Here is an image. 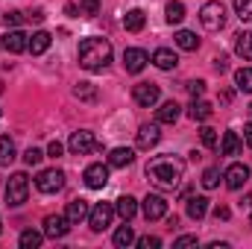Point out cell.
I'll return each mask as SVG.
<instances>
[{
	"instance_id": "cell-38",
	"label": "cell",
	"mask_w": 252,
	"mask_h": 249,
	"mask_svg": "<svg viewBox=\"0 0 252 249\" xmlns=\"http://www.w3.org/2000/svg\"><path fill=\"white\" fill-rule=\"evenodd\" d=\"M41 158H44V153H41L38 147H30V150L24 153V161H27L30 167H38V164H41Z\"/></svg>"
},
{
	"instance_id": "cell-12",
	"label": "cell",
	"mask_w": 252,
	"mask_h": 249,
	"mask_svg": "<svg viewBox=\"0 0 252 249\" xmlns=\"http://www.w3.org/2000/svg\"><path fill=\"white\" fill-rule=\"evenodd\" d=\"M70 232V220L64 217V214H50V217H44V235L47 238H64Z\"/></svg>"
},
{
	"instance_id": "cell-41",
	"label": "cell",
	"mask_w": 252,
	"mask_h": 249,
	"mask_svg": "<svg viewBox=\"0 0 252 249\" xmlns=\"http://www.w3.org/2000/svg\"><path fill=\"white\" fill-rule=\"evenodd\" d=\"M3 24L15 30V27L21 24V12H18V9H12V12H6V15H3Z\"/></svg>"
},
{
	"instance_id": "cell-8",
	"label": "cell",
	"mask_w": 252,
	"mask_h": 249,
	"mask_svg": "<svg viewBox=\"0 0 252 249\" xmlns=\"http://www.w3.org/2000/svg\"><path fill=\"white\" fill-rule=\"evenodd\" d=\"M132 97H135V103H138V106L150 109V106H156V103L161 100V88H158L156 82H138V85H135V91H132Z\"/></svg>"
},
{
	"instance_id": "cell-43",
	"label": "cell",
	"mask_w": 252,
	"mask_h": 249,
	"mask_svg": "<svg viewBox=\"0 0 252 249\" xmlns=\"http://www.w3.org/2000/svg\"><path fill=\"white\" fill-rule=\"evenodd\" d=\"M62 144H59V141H50V147H47V156H50V158H59V156H62Z\"/></svg>"
},
{
	"instance_id": "cell-31",
	"label": "cell",
	"mask_w": 252,
	"mask_h": 249,
	"mask_svg": "<svg viewBox=\"0 0 252 249\" xmlns=\"http://www.w3.org/2000/svg\"><path fill=\"white\" fill-rule=\"evenodd\" d=\"M235 85H238V91L252 94V67H241V70L235 73Z\"/></svg>"
},
{
	"instance_id": "cell-42",
	"label": "cell",
	"mask_w": 252,
	"mask_h": 249,
	"mask_svg": "<svg viewBox=\"0 0 252 249\" xmlns=\"http://www.w3.org/2000/svg\"><path fill=\"white\" fill-rule=\"evenodd\" d=\"M138 247H141V249H158V247H161V241H158V238H141V241H138Z\"/></svg>"
},
{
	"instance_id": "cell-2",
	"label": "cell",
	"mask_w": 252,
	"mask_h": 249,
	"mask_svg": "<svg viewBox=\"0 0 252 249\" xmlns=\"http://www.w3.org/2000/svg\"><path fill=\"white\" fill-rule=\"evenodd\" d=\"M109 62H112V44L106 38L91 35V38H85L79 44V67H85V70L94 73V70L109 67Z\"/></svg>"
},
{
	"instance_id": "cell-29",
	"label": "cell",
	"mask_w": 252,
	"mask_h": 249,
	"mask_svg": "<svg viewBox=\"0 0 252 249\" xmlns=\"http://www.w3.org/2000/svg\"><path fill=\"white\" fill-rule=\"evenodd\" d=\"M41 241H44V235L35 232V229H27V232H21V238H18L21 249H35V247H41Z\"/></svg>"
},
{
	"instance_id": "cell-50",
	"label": "cell",
	"mask_w": 252,
	"mask_h": 249,
	"mask_svg": "<svg viewBox=\"0 0 252 249\" xmlns=\"http://www.w3.org/2000/svg\"><path fill=\"white\" fill-rule=\"evenodd\" d=\"M0 115H3V109H0Z\"/></svg>"
},
{
	"instance_id": "cell-4",
	"label": "cell",
	"mask_w": 252,
	"mask_h": 249,
	"mask_svg": "<svg viewBox=\"0 0 252 249\" xmlns=\"http://www.w3.org/2000/svg\"><path fill=\"white\" fill-rule=\"evenodd\" d=\"M27 196H30V179H27V173H12L9 182H6V202L12 208H18V205L27 202Z\"/></svg>"
},
{
	"instance_id": "cell-5",
	"label": "cell",
	"mask_w": 252,
	"mask_h": 249,
	"mask_svg": "<svg viewBox=\"0 0 252 249\" xmlns=\"http://www.w3.org/2000/svg\"><path fill=\"white\" fill-rule=\"evenodd\" d=\"M67 147H70V153H73V156H88V153L103 150V144H100V141L94 138V132H88V129L73 132V135H70V141H67Z\"/></svg>"
},
{
	"instance_id": "cell-10",
	"label": "cell",
	"mask_w": 252,
	"mask_h": 249,
	"mask_svg": "<svg viewBox=\"0 0 252 249\" xmlns=\"http://www.w3.org/2000/svg\"><path fill=\"white\" fill-rule=\"evenodd\" d=\"M144 217H147V220H161V217H167V199L158 196V193H147V199H144Z\"/></svg>"
},
{
	"instance_id": "cell-7",
	"label": "cell",
	"mask_w": 252,
	"mask_h": 249,
	"mask_svg": "<svg viewBox=\"0 0 252 249\" xmlns=\"http://www.w3.org/2000/svg\"><path fill=\"white\" fill-rule=\"evenodd\" d=\"M35 187L41 190V193H59L64 187V173L59 167H50V170H41L38 173V179H35Z\"/></svg>"
},
{
	"instance_id": "cell-11",
	"label": "cell",
	"mask_w": 252,
	"mask_h": 249,
	"mask_svg": "<svg viewBox=\"0 0 252 249\" xmlns=\"http://www.w3.org/2000/svg\"><path fill=\"white\" fill-rule=\"evenodd\" d=\"M147 62H150V56H147L141 47H126V50H124V67H126V73H141V70L147 67Z\"/></svg>"
},
{
	"instance_id": "cell-24",
	"label": "cell",
	"mask_w": 252,
	"mask_h": 249,
	"mask_svg": "<svg viewBox=\"0 0 252 249\" xmlns=\"http://www.w3.org/2000/svg\"><path fill=\"white\" fill-rule=\"evenodd\" d=\"M173 41H176V47H179V50H188V53L199 47V38H196L190 30H179V32L173 35Z\"/></svg>"
},
{
	"instance_id": "cell-1",
	"label": "cell",
	"mask_w": 252,
	"mask_h": 249,
	"mask_svg": "<svg viewBox=\"0 0 252 249\" xmlns=\"http://www.w3.org/2000/svg\"><path fill=\"white\" fill-rule=\"evenodd\" d=\"M147 176L158 187H176L185 176V161L176 156H156L147 164Z\"/></svg>"
},
{
	"instance_id": "cell-15",
	"label": "cell",
	"mask_w": 252,
	"mask_h": 249,
	"mask_svg": "<svg viewBox=\"0 0 252 249\" xmlns=\"http://www.w3.org/2000/svg\"><path fill=\"white\" fill-rule=\"evenodd\" d=\"M158 141H161L158 124H144L141 129H138V147H141V150H153Z\"/></svg>"
},
{
	"instance_id": "cell-39",
	"label": "cell",
	"mask_w": 252,
	"mask_h": 249,
	"mask_svg": "<svg viewBox=\"0 0 252 249\" xmlns=\"http://www.w3.org/2000/svg\"><path fill=\"white\" fill-rule=\"evenodd\" d=\"M188 94L193 97V100H199V97L205 94V82H202V79H193V82H188Z\"/></svg>"
},
{
	"instance_id": "cell-49",
	"label": "cell",
	"mask_w": 252,
	"mask_h": 249,
	"mask_svg": "<svg viewBox=\"0 0 252 249\" xmlns=\"http://www.w3.org/2000/svg\"><path fill=\"white\" fill-rule=\"evenodd\" d=\"M241 208H252V196H247V199L241 202Z\"/></svg>"
},
{
	"instance_id": "cell-17",
	"label": "cell",
	"mask_w": 252,
	"mask_h": 249,
	"mask_svg": "<svg viewBox=\"0 0 252 249\" xmlns=\"http://www.w3.org/2000/svg\"><path fill=\"white\" fill-rule=\"evenodd\" d=\"M150 62L156 64V67H161V70H173V67L179 64V56H176L173 50H167V47H158Z\"/></svg>"
},
{
	"instance_id": "cell-28",
	"label": "cell",
	"mask_w": 252,
	"mask_h": 249,
	"mask_svg": "<svg viewBox=\"0 0 252 249\" xmlns=\"http://www.w3.org/2000/svg\"><path fill=\"white\" fill-rule=\"evenodd\" d=\"M211 112H214V109H211V103H205V100H193V103H190V109H188V115L193 118V121H199V124H202V121H208V118H211Z\"/></svg>"
},
{
	"instance_id": "cell-18",
	"label": "cell",
	"mask_w": 252,
	"mask_h": 249,
	"mask_svg": "<svg viewBox=\"0 0 252 249\" xmlns=\"http://www.w3.org/2000/svg\"><path fill=\"white\" fill-rule=\"evenodd\" d=\"M115 214H118L124 223H129V220L138 214V202H135V196H129V193H126V196H121V199L115 202Z\"/></svg>"
},
{
	"instance_id": "cell-32",
	"label": "cell",
	"mask_w": 252,
	"mask_h": 249,
	"mask_svg": "<svg viewBox=\"0 0 252 249\" xmlns=\"http://www.w3.org/2000/svg\"><path fill=\"white\" fill-rule=\"evenodd\" d=\"M73 97H76V100H85V103H94V100H97V88H94L91 82H79V85L73 88Z\"/></svg>"
},
{
	"instance_id": "cell-23",
	"label": "cell",
	"mask_w": 252,
	"mask_h": 249,
	"mask_svg": "<svg viewBox=\"0 0 252 249\" xmlns=\"http://www.w3.org/2000/svg\"><path fill=\"white\" fill-rule=\"evenodd\" d=\"M241 147H244V144H241L238 132H226V135H223V141H220V153H223V156H238V153H241Z\"/></svg>"
},
{
	"instance_id": "cell-40",
	"label": "cell",
	"mask_w": 252,
	"mask_h": 249,
	"mask_svg": "<svg viewBox=\"0 0 252 249\" xmlns=\"http://www.w3.org/2000/svg\"><path fill=\"white\" fill-rule=\"evenodd\" d=\"M185 247H196V235H182L173 241V249H185Z\"/></svg>"
},
{
	"instance_id": "cell-22",
	"label": "cell",
	"mask_w": 252,
	"mask_h": 249,
	"mask_svg": "<svg viewBox=\"0 0 252 249\" xmlns=\"http://www.w3.org/2000/svg\"><path fill=\"white\" fill-rule=\"evenodd\" d=\"M144 24H147V15H144L141 9H129V12L124 15L126 32H141V30H144Z\"/></svg>"
},
{
	"instance_id": "cell-33",
	"label": "cell",
	"mask_w": 252,
	"mask_h": 249,
	"mask_svg": "<svg viewBox=\"0 0 252 249\" xmlns=\"http://www.w3.org/2000/svg\"><path fill=\"white\" fill-rule=\"evenodd\" d=\"M182 18H185V6L179 0H170L167 3V24H182Z\"/></svg>"
},
{
	"instance_id": "cell-14",
	"label": "cell",
	"mask_w": 252,
	"mask_h": 249,
	"mask_svg": "<svg viewBox=\"0 0 252 249\" xmlns=\"http://www.w3.org/2000/svg\"><path fill=\"white\" fill-rule=\"evenodd\" d=\"M3 47H6L9 53H24V50L30 47V35L21 32V30H9V32L3 35Z\"/></svg>"
},
{
	"instance_id": "cell-37",
	"label": "cell",
	"mask_w": 252,
	"mask_h": 249,
	"mask_svg": "<svg viewBox=\"0 0 252 249\" xmlns=\"http://www.w3.org/2000/svg\"><path fill=\"white\" fill-rule=\"evenodd\" d=\"M235 12L241 21H252V0H235Z\"/></svg>"
},
{
	"instance_id": "cell-3",
	"label": "cell",
	"mask_w": 252,
	"mask_h": 249,
	"mask_svg": "<svg viewBox=\"0 0 252 249\" xmlns=\"http://www.w3.org/2000/svg\"><path fill=\"white\" fill-rule=\"evenodd\" d=\"M199 21H202V27H205L208 32L223 30V24H226V6H223L220 0H208V3L199 9Z\"/></svg>"
},
{
	"instance_id": "cell-30",
	"label": "cell",
	"mask_w": 252,
	"mask_h": 249,
	"mask_svg": "<svg viewBox=\"0 0 252 249\" xmlns=\"http://www.w3.org/2000/svg\"><path fill=\"white\" fill-rule=\"evenodd\" d=\"M112 241H115V247H118V249L132 247V244H135V232H132V226H121V229L115 232V238H112Z\"/></svg>"
},
{
	"instance_id": "cell-20",
	"label": "cell",
	"mask_w": 252,
	"mask_h": 249,
	"mask_svg": "<svg viewBox=\"0 0 252 249\" xmlns=\"http://www.w3.org/2000/svg\"><path fill=\"white\" fill-rule=\"evenodd\" d=\"M179 109H182V106H179L176 100H167V103L158 106L156 121H158V124H176V121H179Z\"/></svg>"
},
{
	"instance_id": "cell-21",
	"label": "cell",
	"mask_w": 252,
	"mask_h": 249,
	"mask_svg": "<svg viewBox=\"0 0 252 249\" xmlns=\"http://www.w3.org/2000/svg\"><path fill=\"white\" fill-rule=\"evenodd\" d=\"M132 161H135V150L129 147H118L109 153V167H129Z\"/></svg>"
},
{
	"instance_id": "cell-46",
	"label": "cell",
	"mask_w": 252,
	"mask_h": 249,
	"mask_svg": "<svg viewBox=\"0 0 252 249\" xmlns=\"http://www.w3.org/2000/svg\"><path fill=\"white\" fill-rule=\"evenodd\" d=\"M244 141H247V144L252 147V121H250L247 126H244Z\"/></svg>"
},
{
	"instance_id": "cell-19",
	"label": "cell",
	"mask_w": 252,
	"mask_h": 249,
	"mask_svg": "<svg viewBox=\"0 0 252 249\" xmlns=\"http://www.w3.org/2000/svg\"><path fill=\"white\" fill-rule=\"evenodd\" d=\"M50 44H53V35H50L47 30H38V32L30 38V47H27V50H30L32 56H41V53H47Z\"/></svg>"
},
{
	"instance_id": "cell-48",
	"label": "cell",
	"mask_w": 252,
	"mask_h": 249,
	"mask_svg": "<svg viewBox=\"0 0 252 249\" xmlns=\"http://www.w3.org/2000/svg\"><path fill=\"white\" fill-rule=\"evenodd\" d=\"M64 15H70V18H76V6H73V3H67V6H64Z\"/></svg>"
},
{
	"instance_id": "cell-13",
	"label": "cell",
	"mask_w": 252,
	"mask_h": 249,
	"mask_svg": "<svg viewBox=\"0 0 252 249\" xmlns=\"http://www.w3.org/2000/svg\"><path fill=\"white\" fill-rule=\"evenodd\" d=\"M223 179H226V187L241 190V187L250 182V167H247V164H232V167L223 173Z\"/></svg>"
},
{
	"instance_id": "cell-6",
	"label": "cell",
	"mask_w": 252,
	"mask_h": 249,
	"mask_svg": "<svg viewBox=\"0 0 252 249\" xmlns=\"http://www.w3.org/2000/svg\"><path fill=\"white\" fill-rule=\"evenodd\" d=\"M112 217H115V205L112 202H97L91 211H88V226L94 232H103L112 226Z\"/></svg>"
},
{
	"instance_id": "cell-47",
	"label": "cell",
	"mask_w": 252,
	"mask_h": 249,
	"mask_svg": "<svg viewBox=\"0 0 252 249\" xmlns=\"http://www.w3.org/2000/svg\"><path fill=\"white\" fill-rule=\"evenodd\" d=\"M27 18H30V21H35V24H41V21H44V12H38V9H35V12H30Z\"/></svg>"
},
{
	"instance_id": "cell-25",
	"label": "cell",
	"mask_w": 252,
	"mask_h": 249,
	"mask_svg": "<svg viewBox=\"0 0 252 249\" xmlns=\"http://www.w3.org/2000/svg\"><path fill=\"white\" fill-rule=\"evenodd\" d=\"M235 53L244 59V62H252V32H241L238 41H235Z\"/></svg>"
},
{
	"instance_id": "cell-35",
	"label": "cell",
	"mask_w": 252,
	"mask_h": 249,
	"mask_svg": "<svg viewBox=\"0 0 252 249\" xmlns=\"http://www.w3.org/2000/svg\"><path fill=\"white\" fill-rule=\"evenodd\" d=\"M199 138H202V147H208V150H214V147H217V129L202 126V129H199Z\"/></svg>"
},
{
	"instance_id": "cell-36",
	"label": "cell",
	"mask_w": 252,
	"mask_h": 249,
	"mask_svg": "<svg viewBox=\"0 0 252 249\" xmlns=\"http://www.w3.org/2000/svg\"><path fill=\"white\" fill-rule=\"evenodd\" d=\"M79 15H88V18L100 15V0H79Z\"/></svg>"
},
{
	"instance_id": "cell-34",
	"label": "cell",
	"mask_w": 252,
	"mask_h": 249,
	"mask_svg": "<svg viewBox=\"0 0 252 249\" xmlns=\"http://www.w3.org/2000/svg\"><path fill=\"white\" fill-rule=\"evenodd\" d=\"M217 185H220V170H217V167H208V170L202 173V187H205V190H214Z\"/></svg>"
},
{
	"instance_id": "cell-44",
	"label": "cell",
	"mask_w": 252,
	"mask_h": 249,
	"mask_svg": "<svg viewBox=\"0 0 252 249\" xmlns=\"http://www.w3.org/2000/svg\"><path fill=\"white\" fill-rule=\"evenodd\" d=\"M214 217H217V220H229V217H232V211H229L226 205H217V208H214Z\"/></svg>"
},
{
	"instance_id": "cell-26",
	"label": "cell",
	"mask_w": 252,
	"mask_h": 249,
	"mask_svg": "<svg viewBox=\"0 0 252 249\" xmlns=\"http://www.w3.org/2000/svg\"><path fill=\"white\" fill-rule=\"evenodd\" d=\"M208 211V199L205 196H190L188 199V217L190 220H202Z\"/></svg>"
},
{
	"instance_id": "cell-9",
	"label": "cell",
	"mask_w": 252,
	"mask_h": 249,
	"mask_svg": "<svg viewBox=\"0 0 252 249\" xmlns=\"http://www.w3.org/2000/svg\"><path fill=\"white\" fill-rule=\"evenodd\" d=\"M82 182H85V187H91V190L106 187V182H109V164H88L85 173H82Z\"/></svg>"
},
{
	"instance_id": "cell-27",
	"label": "cell",
	"mask_w": 252,
	"mask_h": 249,
	"mask_svg": "<svg viewBox=\"0 0 252 249\" xmlns=\"http://www.w3.org/2000/svg\"><path fill=\"white\" fill-rule=\"evenodd\" d=\"M15 161V144L9 135H0V167H9Z\"/></svg>"
},
{
	"instance_id": "cell-45",
	"label": "cell",
	"mask_w": 252,
	"mask_h": 249,
	"mask_svg": "<svg viewBox=\"0 0 252 249\" xmlns=\"http://www.w3.org/2000/svg\"><path fill=\"white\" fill-rule=\"evenodd\" d=\"M226 67H229V64H226V56H220V59H214V70H217V73H223Z\"/></svg>"
},
{
	"instance_id": "cell-16",
	"label": "cell",
	"mask_w": 252,
	"mask_h": 249,
	"mask_svg": "<svg viewBox=\"0 0 252 249\" xmlns=\"http://www.w3.org/2000/svg\"><path fill=\"white\" fill-rule=\"evenodd\" d=\"M88 202L85 199H70L67 202V208H64V217L70 220V226H76V223H82V220H88Z\"/></svg>"
}]
</instances>
